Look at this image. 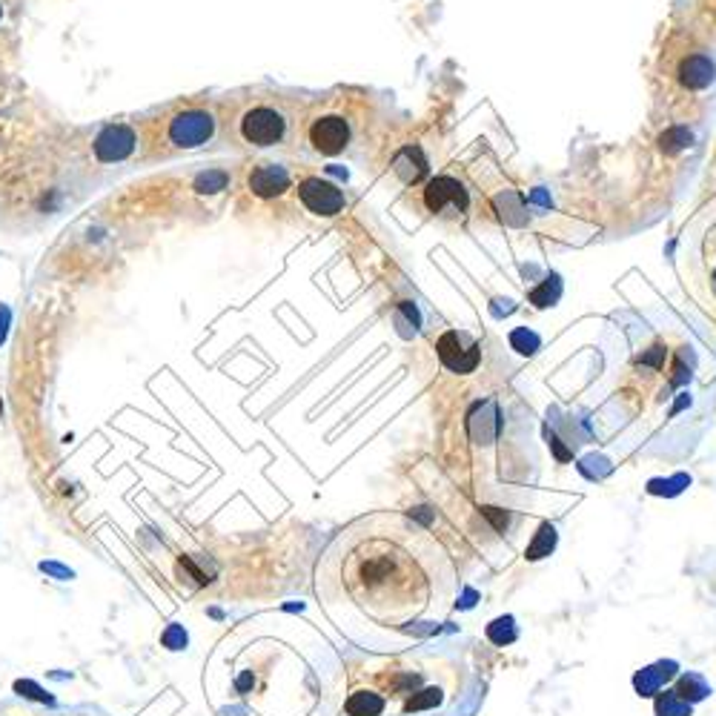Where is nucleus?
Here are the masks:
<instances>
[{
  "label": "nucleus",
  "mask_w": 716,
  "mask_h": 716,
  "mask_svg": "<svg viewBox=\"0 0 716 716\" xmlns=\"http://www.w3.org/2000/svg\"><path fill=\"white\" fill-rule=\"evenodd\" d=\"M336 582L376 625H407L444 597L450 565L433 536L405 519L358 521L329 548L319 579Z\"/></svg>",
  "instance_id": "nucleus-1"
},
{
  "label": "nucleus",
  "mask_w": 716,
  "mask_h": 716,
  "mask_svg": "<svg viewBox=\"0 0 716 716\" xmlns=\"http://www.w3.org/2000/svg\"><path fill=\"white\" fill-rule=\"evenodd\" d=\"M218 144L235 152L295 149L310 100L282 90H241L215 100Z\"/></svg>",
  "instance_id": "nucleus-2"
},
{
  "label": "nucleus",
  "mask_w": 716,
  "mask_h": 716,
  "mask_svg": "<svg viewBox=\"0 0 716 716\" xmlns=\"http://www.w3.org/2000/svg\"><path fill=\"white\" fill-rule=\"evenodd\" d=\"M138 135H141V164H164L206 149L209 144H218L215 100H169L138 124Z\"/></svg>",
  "instance_id": "nucleus-3"
},
{
  "label": "nucleus",
  "mask_w": 716,
  "mask_h": 716,
  "mask_svg": "<svg viewBox=\"0 0 716 716\" xmlns=\"http://www.w3.org/2000/svg\"><path fill=\"white\" fill-rule=\"evenodd\" d=\"M373 103L364 95H336L310 100L299 147L319 158H350L364 149L373 129Z\"/></svg>",
  "instance_id": "nucleus-4"
},
{
  "label": "nucleus",
  "mask_w": 716,
  "mask_h": 716,
  "mask_svg": "<svg viewBox=\"0 0 716 716\" xmlns=\"http://www.w3.org/2000/svg\"><path fill=\"white\" fill-rule=\"evenodd\" d=\"M92 152L100 164H141V135L138 124H107L92 138Z\"/></svg>",
  "instance_id": "nucleus-5"
},
{
  "label": "nucleus",
  "mask_w": 716,
  "mask_h": 716,
  "mask_svg": "<svg viewBox=\"0 0 716 716\" xmlns=\"http://www.w3.org/2000/svg\"><path fill=\"white\" fill-rule=\"evenodd\" d=\"M295 196H299V201L316 215L333 218L344 209V192L339 186H333L329 181H321V178L299 181V186H295Z\"/></svg>",
  "instance_id": "nucleus-6"
},
{
  "label": "nucleus",
  "mask_w": 716,
  "mask_h": 716,
  "mask_svg": "<svg viewBox=\"0 0 716 716\" xmlns=\"http://www.w3.org/2000/svg\"><path fill=\"white\" fill-rule=\"evenodd\" d=\"M425 204L435 215L450 213V215L459 218L467 213V192L453 178H435L425 186Z\"/></svg>",
  "instance_id": "nucleus-7"
},
{
  "label": "nucleus",
  "mask_w": 716,
  "mask_h": 716,
  "mask_svg": "<svg viewBox=\"0 0 716 716\" xmlns=\"http://www.w3.org/2000/svg\"><path fill=\"white\" fill-rule=\"evenodd\" d=\"M250 189L261 198H282L287 189H292V176L278 164H261L250 176Z\"/></svg>",
  "instance_id": "nucleus-8"
}]
</instances>
